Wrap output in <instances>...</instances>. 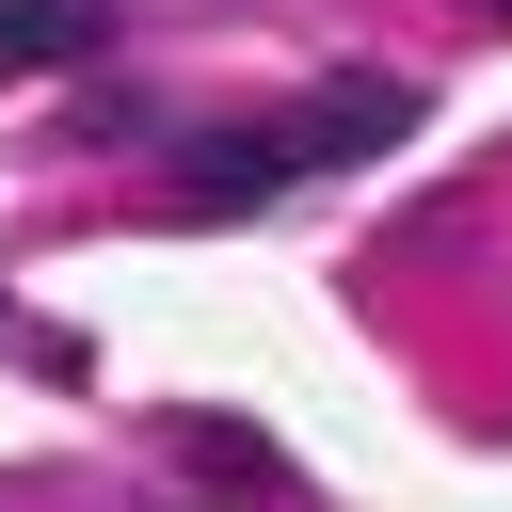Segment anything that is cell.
Listing matches in <instances>:
<instances>
[{"label":"cell","mask_w":512,"mask_h":512,"mask_svg":"<svg viewBox=\"0 0 512 512\" xmlns=\"http://www.w3.org/2000/svg\"><path fill=\"white\" fill-rule=\"evenodd\" d=\"M416 128V80H320V112L288 128V176H320V160H384Z\"/></svg>","instance_id":"6da1fadb"},{"label":"cell","mask_w":512,"mask_h":512,"mask_svg":"<svg viewBox=\"0 0 512 512\" xmlns=\"http://www.w3.org/2000/svg\"><path fill=\"white\" fill-rule=\"evenodd\" d=\"M288 192V128H192L176 144V208H272Z\"/></svg>","instance_id":"7a4b0ae2"},{"label":"cell","mask_w":512,"mask_h":512,"mask_svg":"<svg viewBox=\"0 0 512 512\" xmlns=\"http://www.w3.org/2000/svg\"><path fill=\"white\" fill-rule=\"evenodd\" d=\"M96 48H112V0H0V80H48Z\"/></svg>","instance_id":"3957f363"},{"label":"cell","mask_w":512,"mask_h":512,"mask_svg":"<svg viewBox=\"0 0 512 512\" xmlns=\"http://www.w3.org/2000/svg\"><path fill=\"white\" fill-rule=\"evenodd\" d=\"M176 448H192V464H208V480H224L240 512H288V464H272L256 432H224V416H176Z\"/></svg>","instance_id":"277c9868"},{"label":"cell","mask_w":512,"mask_h":512,"mask_svg":"<svg viewBox=\"0 0 512 512\" xmlns=\"http://www.w3.org/2000/svg\"><path fill=\"white\" fill-rule=\"evenodd\" d=\"M0 336H16V288H0Z\"/></svg>","instance_id":"5b68a950"},{"label":"cell","mask_w":512,"mask_h":512,"mask_svg":"<svg viewBox=\"0 0 512 512\" xmlns=\"http://www.w3.org/2000/svg\"><path fill=\"white\" fill-rule=\"evenodd\" d=\"M496 16H512V0H496Z\"/></svg>","instance_id":"8992f818"}]
</instances>
